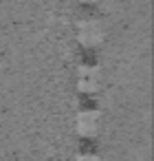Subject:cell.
<instances>
[{"instance_id":"6da1fadb","label":"cell","mask_w":154,"mask_h":161,"mask_svg":"<svg viewBox=\"0 0 154 161\" xmlns=\"http://www.w3.org/2000/svg\"><path fill=\"white\" fill-rule=\"evenodd\" d=\"M106 38V27L101 20H84L77 27V40L84 47H99Z\"/></svg>"},{"instance_id":"7a4b0ae2","label":"cell","mask_w":154,"mask_h":161,"mask_svg":"<svg viewBox=\"0 0 154 161\" xmlns=\"http://www.w3.org/2000/svg\"><path fill=\"white\" fill-rule=\"evenodd\" d=\"M101 126V115L99 110H82L75 117V130L82 137H95Z\"/></svg>"},{"instance_id":"3957f363","label":"cell","mask_w":154,"mask_h":161,"mask_svg":"<svg viewBox=\"0 0 154 161\" xmlns=\"http://www.w3.org/2000/svg\"><path fill=\"white\" fill-rule=\"evenodd\" d=\"M99 84H101V73H99L97 66H90V64L79 66V71H77V88L82 93L90 95V93H95L99 88Z\"/></svg>"},{"instance_id":"277c9868","label":"cell","mask_w":154,"mask_h":161,"mask_svg":"<svg viewBox=\"0 0 154 161\" xmlns=\"http://www.w3.org/2000/svg\"><path fill=\"white\" fill-rule=\"evenodd\" d=\"M77 161H101L97 154H90V152H84V154H79L77 157Z\"/></svg>"},{"instance_id":"5b68a950","label":"cell","mask_w":154,"mask_h":161,"mask_svg":"<svg viewBox=\"0 0 154 161\" xmlns=\"http://www.w3.org/2000/svg\"><path fill=\"white\" fill-rule=\"evenodd\" d=\"M79 3H86V5H93V3H97V0H79Z\"/></svg>"}]
</instances>
